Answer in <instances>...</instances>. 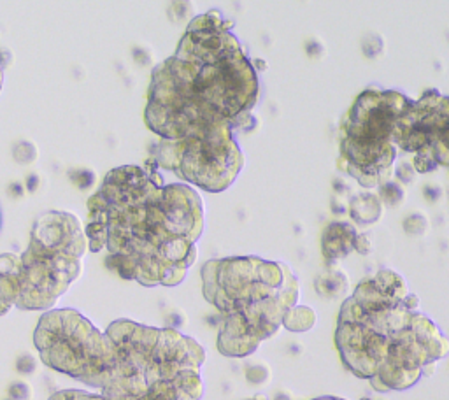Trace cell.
<instances>
[{
	"instance_id": "6da1fadb",
	"label": "cell",
	"mask_w": 449,
	"mask_h": 400,
	"mask_svg": "<svg viewBox=\"0 0 449 400\" xmlns=\"http://www.w3.org/2000/svg\"><path fill=\"white\" fill-rule=\"evenodd\" d=\"M204 204L188 185H164L155 169H112L88 200L91 251H108L112 272L143 286H176L197 260Z\"/></svg>"
},
{
	"instance_id": "7a4b0ae2",
	"label": "cell",
	"mask_w": 449,
	"mask_h": 400,
	"mask_svg": "<svg viewBox=\"0 0 449 400\" xmlns=\"http://www.w3.org/2000/svg\"><path fill=\"white\" fill-rule=\"evenodd\" d=\"M202 293L220 314V353L244 359L278 334L285 314L299 302L300 285L282 262L233 257L204 265Z\"/></svg>"
},
{
	"instance_id": "3957f363",
	"label": "cell",
	"mask_w": 449,
	"mask_h": 400,
	"mask_svg": "<svg viewBox=\"0 0 449 400\" xmlns=\"http://www.w3.org/2000/svg\"><path fill=\"white\" fill-rule=\"evenodd\" d=\"M112 341L111 369L100 394L109 400H200L206 351L176 328L116 320L105 330Z\"/></svg>"
},
{
	"instance_id": "277c9868",
	"label": "cell",
	"mask_w": 449,
	"mask_h": 400,
	"mask_svg": "<svg viewBox=\"0 0 449 400\" xmlns=\"http://www.w3.org/2000/svg\"><path fill=\"white\" fill-rule=\"evenodd\" d=\"M411 98L397 90H363L339 125L342 172L367 190L390 181L398 155V123Z\"/></svg>"
},
{
	"instance_id": "5b68a950",
	"label": "cell",
	"mask_w": 449,
	"mask_h": 400,
	"mask_svg": "<svg viewBox=\"0 0 449 400\" xmlns=\"http://www.w3.org/2000/svg\"><path fill=\"white\" fill-rule=\"evenodd\" d=\"M34 342L42 363L100 390L112 363V341L76 309H49L39 320Z\"/></svg>"
},
{
	"instance_id": "8992f818",
	"label": "cell",
	"mask_w": 449,
	"mask_h": 400,
	"mask_svg": "<svg viewBox=\"0 0 449 400\" xmlns=\"http://www.w3.org/2000/svg\"><path fill=\"white\" fill-rule=\"evenodd\" d=\"M86 247L53 246L30 237L21 254H0V269L16 285V307L21 311H49L83 272Z\"/></svg>"
},
{
	"instance_id": "52a82bcc",
	"label": "cell",
	"mask_w": 449,
	"mask_h": 400,
	"mask_svg": "<svg viewBox=\"0 0 449 400\" xmlns=\"http://www.w3.org/2000/svg\"><path fill=\"white\" fill-rule=\"evenodd\" d=\"M155 164L174 172L190 185L220 193L235 181L244 157L233 139V127L225 123L206 136L181 141L162 139L155 151Z\"/></svg>"
},
{
	"instance_id": "ba28073f",
	"label": "cell",
	"mask_w": 449,
	"mask_h": 400,
	"mask_svg": "<svg viewBox=\"0 0 449 400\" xmlns=\"http://www.w3.org/2000/svg\"><path fill=\"white\" fill-rule=\"evenodd\" d=\"M408 295L405 279L391 269H381L356 286L351 299L363 311H386L402 306Z\"/></svg>"
},
{
	"instance_id": "9c48e42d",
	"label": "cell",
	"mask_w": 449,
	"mask_h": 400,
	"mask_svg": "<svg viewBox=\"0 0 449 400\" xmlns=\"http://www.w3.org/2000/svg\"><path fill=\"white\" fill-rule=\"evenodd\" d=\"M358 237L355 225L349 221H332L321 233V253L327 265H337V262L355 251V240Z\"/></svg>"
},
{
	"instance_id": "30bf717a",
	"label": "cell",
	"mask_w": 449,
	"mask_h": 400,
	"mask_svg": "<svg viewBox=\"0 0 449 400\" xmlns=\"http://www.w3.org/2000/svg\"><path fill=\"white\" fill-rule=\"evenodd\" d=\"M348 212L358 226H369L379 221L384 214V204L374 192L355 193L348 202Z\"/></svg>"
},
{
	"instance_id": "8fae6325",
	"label": "cell",
	"mask_w": 449,
	"mask_h": 400,
	"mask_svg": "<svg viewBox=\"0 0 449 400\" xmlns=\"http://www.w3.org/2000/svg\"><path fill=\"white\" fill-rule=\"evenodd\" d=\"M314 288L323 299L341 300L349 292V278L337 265H327V269L314 279Z\"/></svg>"
},
{
	"instance_id": "7c38bea8",
	"label": "cell",
	"mask_w": 449,
	"mask_h": 400,
	"mask_svg": "<svg viewBox=\"0 0 449 400\" xmlns=\"http://www.w3.org/2000/svg\"><path fill=\"white\" fill-rule=\"evenodd\" d=\"M318 316L316 311L309 306H293L292 309H288V313L282 318V327L289 332H295V334H302V332L313 330L314 325H316Z\"/></svg>"
},
{
	"instance_id": "4fadbf2b",
	"label": "cell",
	"mask_w": 449,
	"mask_h": 400,
	"mask_svg": "<svg viewBox=\"0 0 449 400\" xmlns=\"http://www.w3.org/2000/svg\"><path fill=\"white\" fill-rule=\"evenodd\" d=\"M377 195L381 197V200H383L384 205L397 207V205H401L405 199L404 185H402L401 181H393V179H390V181L383 183V185L379 186V193H377Z\"/></svg>"
},
{
	"instance_id": "5bb4252c",
	"label": "cell",
	"mask_w": 449,
	"mask_h": 400,
	"mask_svg": "<svg viewBox=\"0 0 449 400\" xmlns=\"http://www.w3.org/2000/svg\"><path fill=\"white\" fill-rule=\"evenodd\" d=\"M430 153L436 158L437 164L449 169V120L446 125L441 129V132L437 134L436 141H434L432 148H430Z\"/></svg>"
},
{
	"instance_id": "9a60e30c",
	"label": "cell",
	"mask_w": 449,
	"mask_h": 400,
	"mask_svg": "<svg viewBox=\"0 0 449 400\" xmlns=\"http://www.w3.org/2000/svg\"><path fill=\"white\" fill-rule=\"evenodd\" d=\"M402 226H404L405 233H409V236H425V233L429 232V219H427V216L422 214V212H412V214H409L408 218L404 219Z\"/></svg>"
},
{
	"instance_id": "2e32d148",
	"label": "cell",
	"mask_w": 449,
	"mask_h": 400,
	"mask_svg": "<svg viewBox=\"0 0 449 400\" xmlns=\"http://www.w3.org/2000/svg\"><path fill=\"white\" fill-rule=\"evenodd\" d=\"M362 51L367 58H379L384 53V41L381 35L369 34L362 41Z\"/></svg>"
},
{
	"instance_id": "e0dca14e",
	"label": "cell",
	"mask_w": 449,
	"mask_h": 400,
	"mask_svg": "<svg viewBox=\"0 0 449 400\" xmlns=\"http://www.w3.org/2000/svg\"><path fill=\"white\" fill-rule=\"evenodd\" d=\"M412 165H415L416 172L418 174H429V172H434L439 164L436 162V158L432 157L430 151H422V153H416L415 158H412Z\"/></svg>"
},
{
	"instance_id": "ac0fdd59",
	"label": "cell",
	"mask_w": 449,
	"mask_h": 400,
	"mask_svg": "<svg viewBox=\"0 0 449 400\" xmlns=\"http://www.w3.org/2000/svg\"><path fill=\"white\" fill-rule=\"evenodd\" d=\"M48 400H109L102 394H90V392L83 390H62L56 392Z\"/></svg>"
},
{
	"instance_id": "d6986e66",
	"label": "cell",
	"mask_w": 449,
	"mask_h": 400,
	"mask_svg": "<svg viewBox=\"0 0 449 400\" xmlns=\"http://www.w3.org/2000/svg\"><path fill=\"white\" fill-rule=\"evenodd\" d=\"M393 174L397 176V179L402 183V185H411V183H415L416 174H418V172H416L412 162H401V164L395 167Z\"/></svg>"
},
{
	"instance_id": "ffe728a7",
	"label": "cell",
	"mask_w": 449,
	"mask_h": 400,
	"mask_svg": "<svg viewBox=\"0 0 449 400\" xmlns=\"http://www.w3.org/2000/svg\"><path fill=\"white\" fill-rule=\"evenodd\" d=\"M246 378L249 383L253 385H263L267 383L268 378H271V373H268V367L265 366H253L246 370Z\"/></svg>"
},
{
	"instance_id": "44dd1931",
	"label": "cell",
	"mask_w": 449,
	"mask_h": 400,
	"mask_svg": "<svg viewBox=\"0 0 449 400\" xmlns=\"http://www.w3.org/2000/svg\"><path fill=\"white\" fill-rule=\"evenodd\" d=\"M9 399L13 400H30L32 388L27 383H13L9 388Z\"/></svg>"
},
{
	"instance_id": "7402d4cb",
	"label": "cell",
	"mask_w": 449,
	"mask_h": 400,
	"mask_svg": "<svg viewBox=\"0 0 449 400\" xmlns=\"http://www.w3.org/2000/svg\"><path fill=\"white\" fill-rule=\"evenodd\" d=\"M355 251H358L360 254H369L372 251V240H370V236L367 233H358L355 240Z\"/></svg>"
},
{
	"instance_id": "603a6c76",
	"label": "cell",
	"mask_w": 449,
	"mask_h": 400,
	"mask_svg": "<svg viewBox=\"0 0 449 400\" xmlns=\"http://www.w3.org/2000/svg\"><path fill=\"white\" fill-rule=\"evenodd\" d=\"M35 369V362L30 355H25L18 359V370L23 374H30Z\"/></svg>"
},
{
	"instance_id": "cb8c5ba5",
	"label": "cell",
	"mask_w": 449,
	"mask_h": 400,
	"mask_svg": "<svg viewBox=\"0 0 449 400\" xmlns=\"http://www.w3.org/2000/svg\"><path fill=\"white\" fill-rule=\"evenodd\" d=\"M423 195H425V199L429 202H437L441 197H443V190H441L439 186L429 185L425 186V190H423Z\"/></svg>"
},
{
	"instance_id": "d4e9b609",
	"label": "cell",
	"mask_w": 449,
	"mask_h": 400,
	"mask_svg": "<svg viewBox=\"0 0 449 400\" xmlns=\"http://www.w3.org/2000/svg\"><path fill=\"white\" fill-rule=\"evenodd\" d=\"M404 306L411 311H418V307H419L418 295H415V293H409V295L405 297V300H404Z\"/></svg>"
},
{
	"instance_id": "484cf974",
	"label": "cell",
	"mask_w": 449,
	"mask_h": 400,
	"mask_svg": "<svg viewBox=\"0 0 449 400\" xmlns=\"http://www.w3.org/2000/svg\"><path fill=\"white\" fill-rule=\"evenodd\" d=\"M334 188H335V192H337V195H341V193H346L349 190L348 185H344V183H342V179H335Z\"/></svg>"
},
{
	"instance_id": "4316f807",
	"label": "cell",
	"mask_w": 449,
	"mask_h": 400,
	"mask_svg": "<svg viewBox=\"0 0 449 400\" xmlns=\"http://www.w3.org/2000/svg\"><path fill=\"white\" fill-rule=\"evenodd\" d=\"M313 400H346V399H341V397H332V395H325V397H316Z\"/></svg>"
},
{
	"instance_id": "83f0119b",
	"label": "cell",
	"mask_w": 449,
	"mask_h": 400,
	"mask_svg": "<svg viewBox=\"0 0 449 400\" xmlns=\"http://www.w3.org/2000/svg\"><path fill=\"white\" fill-rule=\"evenodd\" d=\"M0 88H2V69H0Z\"/></svg>"
},
{
	"instance_id": "f1b7e54d",
	"label": "cell",
	"mask_w": 449,
	"mask_h": 400,
	"mask_svg": "<svg viewBox=\"0 0 449 400\" xmlns=\"http://www.w3.org/2000/svg\"><path fill=\"white\" fill-rule=\"evenodd\" d=\"M249 400H265L263 397H256V399H249Z\"/></svg>"
},
{
	"instance_id": "f546056e",
	"label": "cell",
	"mask_w": 449,
	"mask_h": 400,
	"mask_svg": "<svg viewBox=\"0 0 449 400\" xmlns=\"http://www.w3.org/2000/svg\"><path fill=\"white\" fill-rule=\"evenodd\" d=\"M362 400H374V399H362Z\"/></svg>"
},
{
	"instance_id": "4dcf8cb0",
	"label": "cell",
	"mask_w": 449,
	"mask_h": 400,
	"mask_svg": "<svg viewBox=\"0 0 449 400\" xmlns=\"http://www.w3.org/2000/svg\"><path fill=\"white\" fill-rule=\"evenodd\" d=\"M9 400H13V399H9Z\"/></svg>"
}]
</instances>
